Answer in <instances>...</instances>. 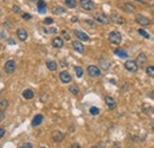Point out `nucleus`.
Listing matches in <instances>:
<instances>
[{"instance_id": "24", "label": "nucleus", "mask_w": 154, "mask_h": 148, "mask_svg": "<svg viewBox=\"0 0 154 148\" xmlns=\"http://www.w3.org/2000/svg\"><path fill=\"white\" fill-rule=\"evenodd\" d=\"M65 5L69 8H75L77 6V1L76 0H65Z\"/></svg>"}, {"instance_id": "36", "label": "nucleus", "mask_w": 154, "mask_h": 148, "mask_svg": "<svg viewBox=\"0 0 154 148\" xmlns=\"http://www.w3.org/2000/svg\"><path fill=\"white\" fill-rule=\"evenodd\" d=\"M4 135H5V129L4 128H0V139H1Z\"/></svg>"}, {"instance_id": "12", "label": "nucleus", "mask_w": 154, "mask_h": 148, "mask_svg": "<svg viewBox=\"0 0 154 148\" xmlns=\"http://www.w3.org/2000/svg\"><path fill=\"white\" fill-rule=\"evenodd\" d=\"M72 46L75 49V51H77L78 53H83L84 52V46H83V44L81 42H78V40L72 42Z\"/></svg>"}, {"instance_id": "30", "label": "nucleus", "mask_w": 154, "mask_h": 148, "mask_svg": "<svg viewBox=\"0 0 154 148\" xmlns=\"http://www.w3.org/2000/svg\"><path fill=\"white\" fill-rule=\"evenodd\" d=\"M7 106H8V103H7L6 100H1V101H0V110H5L7 108Z\"/></svg>"}, {"instance_id": "29", "label": "nucleus", "mask_w": 154, "mask_h": 148, "mask_svg": "<svg viewBox=\"0 0 154 148\" xmlns=\"http://www.w3.org/2000/svg\"><path fill=\"white\" fill-rule=\"evenodd\" d=\"M89 112H90L91 115H98L100 114V109L97 107H91L90 109H89Z\"/></svg>"}, {"instance_id": "44", "label": "nucleus", "mask_w": 154, "mask_h": 148, "mask_svg": "<svg viewBox=\"0 0 154 148\" xmlns=\"http://www.w3.org/2000/svg\"><path fill=\"white\" fill-rule=\"evenodd\" d=\"M149 97H151V98H154V91H152V92L149 94Z\"/></svg>"}, {"instance_id": "48", "label": "nucleus", "mask_w": 154, "mask_h": 148, "mask_svg": "<svg viewBox=\"0 0 154 148\" xmlns=\"http://www.w3.org/2000/svg\"><path fill=\"white\" fill-rule=\"evenodd\" d=\"M30 1H34V0H30Z\"/></svg>"}, {"instance_id": "18", "label": "nucleus", "mask_w": 154, "mask_h": 148, "mask_svg": "<svg viewBox=\"0 0 154 148\" xmlns=\"http://www.w3.org/2000/svg\"><path fill=\"white\" fill-rule=\"evenodd\" d=\"M52 139H54V141H56V142H60V141L64 140V134L60 133V132H55L54 135H52Z\"/></svg>"}, {"instance_id": "20", "label": "nucleus", "mask_w": 154, "mask_h": 148, "mask_svg": "<svg viewBox=\"0 0 154 148\" xmlns=\"http://www.w3.org/2000/svg\"><path fill=\"white\" fill-rule=\"evenodd\" d=\"M122 8H123L126 12H128V13H133V12L135 11V7H134L132 4H129V3H126V4H123Z\"/></svg>"}, {"instance_id": "10", "label": "nucleus", "mask_w": 154, "mask_h": 148, "mask_svg": "<svg viewBox=\"0 0 154 148\" xmlns=\"http://www.w3.org/2000/svg\"><path fill=\"white\" fill-rule=\"evenodd\" d=\"M74 33L76 34V37H77V38H78L80 40H82V42H88V40H89V37H88V34H85L83 31L75 30V31H74Z\"/></svg>"}, {"instance_id": "9", "label": "nucleus", "mask_w": 154, "mask_h": 148, "mask_svg": "<svg viewBox=\"0 0 154 148\" xmlns=\"http://www.w3.org/2000/svg\"><path fill=\"white\" fill-rule=\"evenodd\" d=\"M146 63H147V56H146V53H140L138 56V58H136L138 66H144Z\"/></svg>"}, {"instance_id": "3", "label": "nucleus", "mask_w": 154, "mask_h": 148, "mask_svg": "<svg viewBox=\"0 0 154 148\" xmlns=\"http://www.w3.org/2000/svg\"><path fill=\"white\" fill-rule=\"evenodd\" d=\"M135 19H136V21L139 23V25L144 26V27H147V26H149V24H151L149 19H148V18H146L145 16H142V14H138Z\"/></svg>"}, {"instance_id": "33", "label": "nucleus", "mask_w": 154, "mask_h": 148, "mask_svg": "<svg viewBox=\"0 0 154 148\" xmlns=\"http://www.w3.org/2000/svg\"><path fill=\"white\" fill-rule=\"evenodd\" d=\"M52 23H54L52 18H45L44 19V24H45V25H50V24H52Z\"/></svg>"}, {"instance_id": "19", "label": "nucleus", "mask_w": 154, "mask_h": 148, "mask_svg": "<svg viewBox=\"0 0 154 148\" xmlns=\"http://www.w3.org/2000/svg\"><path fill=\"white\" fill-rule=\"evenodd\" d=\"M33 96H34V94H33V91L31 89H26V90L23 91V97L25 98V100H31Z\"/></svg>"}, {"instance_id": "40", "label": "nucleus", "mask_w": 154, "mask_h": 148, "mask_svg": "<svg viewBox=\"0 0 154 148\" xmlns=\"http://www.w3.org/2000/svg\"><path fill=\"white\" fill-rule=\"evenodd\" d=\"M49 32H50V33H57V30H56V29H50Z\"/></svg>"}, {"instance_id": "16", "label": "nucleus", "mask_w": 154, "mask_h": 148, "mask_svg": "<svg viewBox=\"0 0 154 148\" xmlns=\"http://www.w3.org/2000/svg\"><path fill=\"white\" fill-rule=\"evenodd\" d=\"M106 104H107V107L109 109H115V108H116V103H115L114 98L110 97V96H107L106 97Z\"/></svg>"}, {"instance_id": "42", "label": "nucleus", "mask_w": 154, "mask_h": 148, "mask_svg": "<svg viewBox=\"0 0 154 148\" xmlns=\"http://www.w3.org/2000/svg\"><path fill=\"white\" fill-rule=\"evenodd\" d=\"M13 12H19V7L18 6H13Z\"/></svg>"}, {"instance_id": "8", "label": "nucleus", "mask_w": 154, "mask_h": 148, "mask_svg": "<svg viewBox=\"0 0 154 148\" xmlns=\"http://www.w3.org/2000/svg\"><path fill=\"white\" fill-rule=\"evenodd\" d=\"M59 79L62 83H70L71 82V76H70V73L68 71H62L59 73Z\"/></svg>"}, {"instance_id": "22", "label": "nucleus", "mask_w": 154, "mask_h": 148, "mask_svg": "<svg viewBox=\"0 0 154 148\" xmlns=\"http://www.w3.org/2000/svg\"><path fill=\"white\" fill-rule=\"evenodd\" d=\"M52 13L56 14V16H60V14H63V13H65V10H64L63 7H60V6H56V7L52 10Z\"/></svg>"}, {"instance_id": "17", "label": "nucleus", "mask_w": 154, "mask_h": 148, "mask_svg": "<svg viewBox=\"0 0 154 148\" xmlns=\"http://www.w3.org/2000/svg\"><path fill=\"white\" fill-rule=\"evenodd\" d=\"M52 46L56 47V49H60L63 46V39L60 38V37H56V38H54L52 40Z\"/></svg>"}, {"instance_id": "13", "label": "nucleus", "mask_w": 154, "mask_h": 148, "mask_svg": "<svg viewBox=\"0 0 154 148\" xmlns=\"http://www.w3.org/2000/svg\"><path fill=\"white\" fill-rule=\"evenodd\" d=\"M110 19H111L113 23L116 24V25H123V24H124V19L122 17L118 16V14H111Z\"/></svg>"}, {"instance_id": "6", "label": "nucleus", "mask_w": 154, "mask_h": 148, "mask_svg": "<svg viewBox=\"0 0 154 148\" xmlns=\"http://www.w3.org/2000/svg\"><path fill=\"white\" fill-rule=\"evenodd\" d=\"M81 6L84 11H93L95 8V5L91 0H81Z\"/></svg>"}, {"instance_id": "14", "label": "nucleus", "mask_w": 154, "mask_h": 148, "mask_svg": "<svg viewBox=\"0 0 154 148\" xmlns=\"http://www.w3.org/2000/svg\"><path fill=\"white\" fill-rule=\"evenodd\" d=\"M43 120H44V117H43L42 114L36 115V116L33 117V120H32V127H38V126H39L41 123L43 122Z\"/></svg>"}, {"instance_id": "41", "label": "nucleus", "mask_w": 154, "mask_h": 148, "mask_svg": "<svg viewBox=\"0 0 154 148\" xmlns=\"http://www.w3.org/2000/svg\"><path fill=\"white\" fill-rule=\"evenodd\" d=\"M0 37H1V38H6V33L3 31L1 33H0Z\"/></svg>"}, {"instance_id": "31", "label": "nucleus", "mask_w": 154, "mask_h": 148, "mask_svg": "<svg viewBox=\"0 0 154 148\" xmlns=\"http://www.w3.org/2000/svg\"><path fill=\"white\" fill-rule=\"evenodd\" d=\"M138 32H139V34H141V36H142L144 38H149V34H148V33H147L145 30H142V29H139V31H138Z\"/></svg>"}, {"instance_id": "21", "label": "nucleus", "mask_w": 154, "mask_h": 148, "mask_svg": "<svg viewBox=\"0 0 154 148\" xmlns=\"http://www.w3.org/2000/svg\"><path fill=\"white\" fill-rule=\"evenodd\" d=\"M46 66L50 71H56L57 70V64H56V62L54 60H47L46 62Z\"/></svg>"}, {"instance_id": "4", "label": "nucleus", "mask_w": 154, "mask_h": 148, "mask_svg": "<svg viewBox=\"0 0 154 148\" xmlns=\"http://www.w3.org/2000/svg\"><path fill=\"white\" fill-rule=\"evenodd\" d=\"M124 68L129 72H136L139 66L136 64V62H134V60H127L126 63H124Z\"/></svg>"}, {"instance_id": "26", "label": "nucleus", "mask_w": 154, "mask_h": 148, "mask_svg": "<svg viewBox=\"0 0 154 148\" xmlns=\"http://www.w3.org/2000/svg\"><path fill=\"white\" fill-rule=\"evenodd\" d=\"M69 90H70V92H71L72 95H77V94L80 92V88L77 87V85H71Z\"/></svg>"}, {"instance_id": "27", "label": "nucleus", "mask_w": 154, "mask_h": 148, "mask_svg": "<svg viewBox=\"0 0 154 148\" xmlns=\"http://www.w3.org/2000/svg\"><path fill=\"white\" fill-rule=\"evenodd\" d=\"M146 72H147V75L151 76V77H154V65H151L146 69Z\"/></svg>"}, {"instance_id": "43", "label": "nucleus", "mask_w": 154, "mask_h": 148, "mask_svg": "<svg viewBox=\"0 0 154 148\" xmlns=\"http://www.w3.org/2000/svg\"><path fill=\"white\" fill-rule=\"evenodd\" d=\"M8 44L13 45V44H14V40H13V39H8Z\"/></svg>"}, {"instance_id": "32", "label": "nucleus", "mask_w": 154, "mask_h": 148, "mask_svg": "<svg viewBox=\"0 0 154 148\" xmlns=\"http://www.w3.org/2000/svg\"><path fill=\"white\" fill-rule=\"evenodd\" d=\"M20 148H33V145L32 143H30V142H25V143H23L21 145V147Z\"/></svg>"}, {"instance_id": "39", "label": "nucleus", "mask_w": 154, "mask_h": 148, "mask_svg": "<svg viewBox=\"0 0 154 148\" xmlns=\"http://www.w3.org/2000/svg\"><path fill=\"white\" fill-rule=\"evenodd\" d=\"M70 148H81V146H80L78 143H74V145H72Z\"/></svg>"}, {"instance_id": "23", "label": "nucleus", "mask_w": 154, "mask_h": 148, "mask_svg": "<svg viewBox=\"0 0 154 148\" xmlns=\"http://www.w3.org/2000/svg\"><path fill=\"white\" fill-rule=\"evenodd\" d=\"M114 52H115V55H116V56H119L120 58H127V57H128L127 52H126L124 50H121V49H116V50H115Z\"/></svg>"}, {"instance_id": "46", "label": "nucleus", "mask_w": 154, "mask_h": 148, "mask_svg": "<svg viewBox=\"0 0 154 148\" xmlns=\"http://www.w3.org/2000/svg\"><path fill=\"white\" fill-rule=\"evenodd\" d=\"M152 130H153V132H154V122H153V123H152Z\"/></svg>"}, {"instance_id": "37", "label": "nucleus", "mask_w": 154, "mask_h": 148, "mask_svg": "<svg viewBox=\"0 0 154 148\" xmlns=\"http://www.w3.org/2000/svg\"><path fill=\"white\" fill-rule=\"evenodd\" d=\"M4 119H5V114H4V112H0V122H3Z\"/></svg>"}, {"instance_id": "7", "label": "nucleus", "mask_w": 154, "mask_h": 148, "mask_svg": "<svg viewBox=\"0 0 154 148\" xmlns=\"http://www.w3.org/2000/svg\"><path fill=\"white\" fill-rule=\"evenodd\" d=\"M4 69H5V71L7 73H12L16 70V62L14 60H7L5 66H4Z\"/></svg>"}, {"instance_id": "25", "label": "nucleus", "mask_w": 154, "mask_h": 148, "mask_svg": "<svg viewBox=\"0 0 154 148\" xmlns=\"http://www.w3.org/2000/svg\"><path fill=\"white\" fill-rule=\"evenodd\" d=\"M74 70H75V72H76V76L78 77V78H81V77L83 76V69H82L81 66H75Z\"/></svg>"}, {"instance_id": "2", "label": "nucleus", "mask_w": 154, "mask_h": 148, "mask_svg": "<svg viewBox=\"0 0 154 148\" xmlns=\"http://www.w3.org/2000/svg\"><path fill=\"white\" fill-rule=\"evenodd\" d=\"M94 19H95L97 23L102 24V25H108L109 21H110V19L108 18V16H104V14H102V13H96V14H94Z\"/></svg>"}, {"instance_id": "5", "label": "nucleus", "mask_w": 154, "mask_h": 148, "mask_svg": "<svg viewBox=\"0 0 154 148\" xmlns=\"http://www.w3.org/2000/svg\"><path fill=\"white\" fill-rule=\"evenodd\" d=\"M87 70H88V73H89V75H90L91 77H100V76H101L100 69H98L97 66H95V65H89Z\"/></svg>"}, {"instance_id": "28", "label": "nucleus", "mask_w": 154, "mask_h": 148, "mask_svg": "<svg viewBox=\"0 0 154 148\" xmlns=\"http://www.w3.org/2000/svg\"><path fill=\"white\" fill-rule=\"evenodd\" d=\"M100 64H101L102 69H104V70H107V69L109 68V63H108L106 59H101V60H100Z\"/></svg>"}, {"instance_id": "34", "label": "nucleus", "mask_w": 154, "mask_h": 148, "mask_svg": "<svg viewBox=\"0 0 154 148\" xmlns=\"http://www.w3.org/2000/svg\"><path fill=\"white\" fill-rule=\"evenodd\" d=\"M21 17H23V19H25V20H30V19L32 18L29 13H23V16H21Z\"/></svg>"}, {"instance_id": "15", "label": "nucleus", "mask_w": 154, "mask_h": 148, "mask_svg": "<svg viewBox=\"0 0 154 148\" xmlns=\"http://www.w3.org/2000/svg\"><path fill=\"white\" fill-rule=\"evenodd\" d=\"M37 8H38V12L39 13H45L46 12V4L44 0H38V3H37Z\"/></svg>"}, {"instance_id": "49", "label": "nucleus", "mask_w": 154, "mask_h": 148, "mask_svg": "<svg viewBox=\"0 0 154 148\" xmlns=\"http://www.w3.org/2000/svg\"><path fill=\"white\" fill-rule=\"evenodd\" d=\"M42 148H45V147H42Z\"/></svg>"}, {"instance_id": "47", "label": "nucleus", "mask_w": 154, "mask_h": 148, "mask_svg": "<svg viewBox=\"0 0 154 148\" xmlns=\"http://www.w3.org/2000/svg\"><path fill=\"white\" fill-rule=\"evenodd\" d=\"M91 148H100V147H97V146H94V147H91Z\"/></svg>"}, {"instance_id": "35", "label": "nucleus", "mask_w": 154, "mask_h": 148, "mask_svg": "<svg viewBox=\"0 0 154 148\" xmlns=\"http://www.w3.org/2000/svg\"><path fill=\"white\" fill-rule=\"evenodd\" d=\"M62 33H63V34H64V38H65V39H67V40H70V36H69V33H68V32H67V31H63V32H62Z\"/></svg>"}, {"instance_id": "38", "label": "nucleus", "mask_w": 154, "mask_h": 148, "mask_svg": "<svg viewBox=\"0 0 154 148\" xmlns=\"http://www.w3.org/2000/svg\"><path fill=\"white\" fill-rule=\"evenodd\" d=\"M85 23H87V24H89V25H91V26L94 25V21H93V20H89V19H87V20H85Z\"/></svg>"}, {"instance_id": "45", "label": "nucleus", "mask_w": 154, "mask_h": 148, "mask_svg": "<svg viewBox=\"0 0 154 148\" xmlns=\"http://www.w3.org/2000/svg\"><path fill=\"white\" fill-rule=\"evenodd\" d=\"M60 64H62V66H67V63H65V62H63V60H62Z\"/></svg>"}, {"instance_id": "11", "label": "nucleus", "mask_w": 154, "mask_h": 148, "mask_svg": "<svg viewBox=\"0 0 154 148\" xmlns=\"http://www.w3.org/2000/svg\"><path fill=\"white\" fill-rule=\"evenodd\" d=\"M17 36H18V38L21 40V42H25L28 39V32L25 29H18L17 30Z\"/></svg>"}, {"instance_id": "1", "label": "nucleus", "mask_w": 154, "mask_h": 148, "mask_svg": "<svg viewBox=\"0 0 154 148\" xmlns=\"http://www.w3.org/2000/svg\"><path fill=\"white\" fill-rule=\"evenodd\" d=\"M108 39H109V42H110L113 45H119V44H121V42H122V37H121V33H120V32L113 31V32L109 33Z\"/></svg>"}]
</instances>
